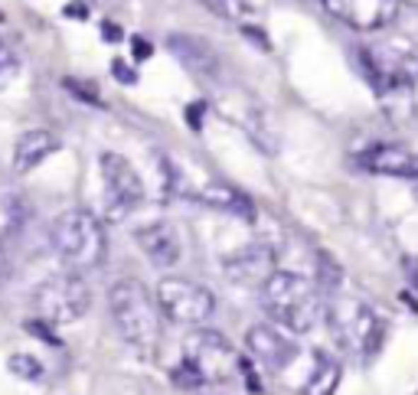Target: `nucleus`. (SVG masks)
I'll return each mask as SVG.
<instances>
[{
    "mask_svg": "<svg viewBox=\"0 0 418 395\" xmlns=\"http://www.w3.org/2000/svg\"><path fill=\"white\" fill-rule=\"evenodd\" d=\"M337 386H340V362H333L327 353H317L314 376L308 379L304 395H333Z\"/></svg>",
    "mask_w": 418,
    "mask_h": 395,
    "instance_id": "a211bd4d",
    "label": "nucleus"
},
{
    "mask_svg": "<svg viewBox=\"0 0 418 395\" xmlns=\"http://www.w3.org/2000/svg\"><path fill=\"white\" fill-rule=\"evenodd\" d=\"M183 360L206 379V382H229L245 370L239 350L216 330H193L183 340Z\"/></svg>",
    "mask_w": 418,
    "mask_h": 395,
    "instance_id": "0eeeda50",
    "label": "nucleus"
},
{
    "mask_svg": "<svg viewBox=\"0 0 418 395\" xmlns=\"http://www.w3.org/2000/svg\"><path fill=\"white\" fill-rule=\"evenodd\" d=\"M33 304L40 320L62 327V324H76V320L86 317L88 307H92V291L76 271H62V275L46 277L43 285L36 287Z\"/></svg>",
    "mask_w": 418,
    "mask_h": 395,
    "instance_id": "423d86ee",
    "label": "nucleus"
},
{
    "mask_svg": "<svg viewBox=\"0 0 418 395\" xmlns=\"http://www.w3.org/2000/svg\"><path fill=\"white\" fill-rule=\"evenodd\" d=\"M203 200L213 206V210H222V212H232L239 219H255V206L248 200L242 190L236 186H226V183H209L203 190Z\"/></svg>",
    "mask_w": 418,
    "mask_h": 395,
    "instance_id": "f3484780",
    "label": "nucleus"
},
{
    "mask_svg": "<svg viewBox=\"0 0 418 395\" xmlns=\"http://www.w3.org/2000/svg\"><path fill=\"white\" fill-rule=\"evenodd\" d=\"M50 242L69 268L79 271L102 265L105 252H108V239H105L102 222L88 210H66L62 216H56V222L50 229Z\"/></svg>",
    "mask_w": 418,
    "mask_h": 395,
    "instance_id": "20e7f679",
    "label": "nucleus"
},
{
    "mask_svg": "<svg viewBox=\"0 0 418 395\" xmlns=\"http://www.w3.org/2000/svg\"><path fill=\"white\" fill-rule=\"evenodd\" d=\"M167 50H170L190 72H197V76H203V79L219 72V56H216V50L206 40H197V36H190V33H170Z\"/></svg>",
    "mask_w": 418,
    "mask_h": 395,
    "instance_id": "2eb2a0df",
    "label": "nucleus"
},
{
    "mask_svg": "<svg viewBox=\"0 0 418 395\" xmlns=\"http://www.w3.org/2000/svg\"><path fill=\"white\" fill-rule=\"evenodd\" d=\"M52 324H46V320H26V330H30V333L33 336H40V340H46V343L50 346H59V336L52 333Z\"/></svg>",
    "mask_w": 418,
    "mask_h": 395,
    "instance_id": "393cba45",
    "label": "nucleus"
},
{
    "mask_svg": "<svg viewBox=\"0 0 418 395\" xmlns=\"http://www.w3.org/2000/svg\"><path fill=\"white\" fill-rule=\"evenodd\" d=\"M108 307L118 333L134 350H154L161 340V307L137 277H121L108 291Z\"/></svg>",
    "mask_w": 418,
    "mask_h": 395,
    "instance_id": "7ed1b4c3",
    "label": "nucleus"
},
{
    "mask_svg": "<svg viewBox=\"0 0 418 395\" xmlns=\"http://www.w3.org/2000/svg\"><path fill=\"white\" fill-rule=\"evenodd\" d=\"M359 56L385 118L395 125H418V52L363 50Z\"/></svg>",
    "mask_w": 418,
    "mask_h": 395,
    "instance_id": "f257e3e1",
    "label": "nucleus"
},
{
    "mask_svg": "<svg viewBox=\"0 0 418 395\" xmlns=\"http://www.w3.org/2000/svg\"><path fill=\"white\" fill-rule=\"evenodd\" d=\"M102 30H105V40H108V42L121 40V26H115V23H105Z\"/></svg>",
    "mask_w": 418,
    "mask_h": 395,
    "instance_id": "c85d7f7f",
    "label": "nucleus"
},
{
    "mask_svg": "<svg viewBox=\"0 0 418 395\" xmlns=\"http://www.w3.org/2000/svg\"><path fill=\"white\" fill-rule=\"evenodd\" d=\"M327 327L333 330L337 343L343 350L356 353L363 362L376 360V353L383 350V340H385V327L383 320L373 314V307L356 297H340V294H330L327 301Z\"/></svg>",
    "mask_w": 418,
    "mask_h": 395,
    "instance_id": "39448f33",
    "label": "nucleus"
},
{
    "mask_svg": "<svg viewBox=\"0 0 418 395\" xmlns=\"http://www.w3.org/2000/svg\"><path fill=\"white\" fill-rule=\"evenodd\" d=\"M56 151H59V137L52 131H46V127H33V131L20 134L17 147H13V170L17 173H30L40 164H46Z\"/></svg>",
    "mask_w": 418,
    "mask_h": 395,
    "instance_id": "dca6fc26",
    "label": "nucleus"
},
{
    "mask_svg": "<svg viewBox=\"0 0 418 395\" xmlns=\"http://www.w3.org/2000/svg\"><path fill=\"white\" fill-rule=\"evenodd\" d=\"M111 72H115V76H118L121 79V82H128V85H134L137 82V76H134V69H128V66H124V62H115V66H111Z\"/></svg>",
    "mask_w": 418,
    "mask_h": 395,
    "instance_id": "bb28decb",
    "label": "nucleus"
},
{
    "mask_svg": "<svg viewBox=\"0 0 418 395\" xmlns=\"http://www.w3.org/2000/svg\"><path fill=\"white\" fill-rule=\"evenodd\" d=\"M265 314L291 333H310L324 317V297L314 281L294 271H274L262 287Z\"/></svg>",
    "mask_w": 418,
    "mask_h": 395,
    "instance_id": "f03ea898",
    "label": "nucleus"
},
{
    "mask_svg": "<svg viewBox=\"0 0 418 395\" xmlns=\"http://www.w3.org/2000/svg\"><path fill=\"white\" fill-rule=\"evenodd\" d=\"M203 7L213 17L226 20V23H239V26H248L258 13L252 0H203Z\"/></svg>",
    "mask_w": 418,
    "mask_h": 395,
    "instance_id": "6ab92c4d",
    "label": "nucleus"
},
{
    "mask_svg": "<svg viewBox=\"0 0 418 395\" xmlns=\"http://www.w3.org/2000/svg\"><path fill=\"white\" fill-rule=\"evenodd\" d=\"M157 307L163 317H170L173 324H187V327H199L203 320L213 317L216 297L209 287L187 281V277H163L157 285Z\"/></svg>",
    "mask_w": 418,
    "mask_h": 395,
    "instance_id": "6e6552de",
    "label": "nucleus"
},
{
    "mask_svg": "<svg viewBox=\"0 0 418 395\" xmlns=\"http://www.w3.org/2000/svg\"><path fill=\"white\" fill-rule=\"evenodd\" d=\"M359 164L369 173H383V177L399 180H418V154L399 144H376L366 154H359Z\"/></svg>",
    "mask_w": 418,
    "mask_h": 395,
    "instance_id": "ddd939ff",
    "label": "nucleus"
},
{
    "mask_svg": "<svg viewBox=\"0 0 418 395\" xmlns=\"http://www.w3.org/2000/svg\"><path fill=\"white\" fill-rule=\"evenodd\" d=\"M62 88L72 92V95H79V98L88 101V105H102L98 92H95V88H86V82H79V79H62Z\"/></svg>",
    "mask_w": 418,
    "mask_h": 395,
    "instance_id": "b1692460",
    "label": "nucleus"
},
{
    "mask_svg": "<svg viewBox=\"0 0 418 395\" xmlns=\"http://www.w3.org/2000/svg\"><path fill=\"white\" fill-rule=\"evenodd\" d=\"M405 275H409L412 287L418 291V258H405Z\"/></svg>",
    "mask_w": 418,
    "mask_h": 395,
    "instance_id": "cd10ccee",
    "label": "nucleus"
},
{
    "mask_svg": "<svg viewBox=\"0 0 418 395\" xmlns=\"http://www.w3.org/2000/svg\"><path fill=\"white\" fill-rule=\"evenodd\" d=\"M340 268H337V265H333V258L330 255H320V287H327V291H337V287H340Z\"/></svg>",
    "mask_w": 418,
    "mask_h": 395,
    "instance_id": "5701e85b",
    "label": "nucleus"
},
{
    "mask_svg": "<svg viewBox=\"0 0 418 395\" xmlns=\"http://www.w3.org/2000/svg\"><path fill=\"white\" fill-rule=\"evenodd\" d=\"M245 346L248 353L255 356L258 362H265L268 370H284L294 356H298V343L291 340V336L278 333L274 327H268V324H255V327H248L245 333Z\"/></svg>",
    "mask_w": 418,
    "mask_h": 395,
    "instance_id": "f8f14e48",
    "label": "nucleus"
},
{
    "mask_svg": "<svg viewBox=\"0 0 418 395\" xmlns=\"http://www.w3.org/2000/svg\"><path fill=\"white\" fill-rule=\"evenodd\" d=\"M102 183H105V210L111 219H124L144 202V180L131 167L128 157L115 151L102 154Z\"/></svg>",
    "mask_w": 418,
    "mask_h": 395,
    "instance_id": "1a4fd4ad",
    "label": "nucleus"
},
{
    "mask_svg": "<svg viewBox=\"0 0 418 395\" xmlns=\"http://www.w3.org/2000/svg\"><path fill=\"white\" fill-rule=\"evenodd\" d=\"M7 370L13 372L17 379L33 382V379L43 376V362L36 360V356H30V353H13V356H10V362H7Z\"/></svg>",
    "mask_w": 418,
    "mask_h": 395,
    "instance_id": "aec40b11",
    "label": "nucleus"
},
{
    "mask_svg": "<svg viewBox=\"0 0 418 395\" xmlns=\"http://www.w3.org/2000/svg\"><path fill=\"white\" fill-rule=\"evenodd\" d=\"M222 271H226V277H229L232 285H239V287H265V281L278 268H274L272 248L262 242H252V245L236 248L232 255H226Z\"/></svg>",
    "mask_w": 418,
    "mask_h": 395,
    "instance_id": "9b49d317",
    "label": "nucleus"
},
{
    "mask_svg": "<svg viewBox=\"0 0 418 395\" xmlns=\"http://www.w3.org/2000/svg\"><path fill=\"white\" fill-rule=\"evenodd\" d=\"M337 23L353 33H383L399 20V0H320Z\"/></svg>",
    "mask_w": 418,
    "mask_h": 395,
    "instance_id": "9d476101",
    "label": "nucleus"
},
{
    "mask_svg": "<svg viewBox=\"0 0 418 395\" xmlns=\"http://www.w3.org/2000/svg\"><path fill=\"white\" fill-rule=\"evenodd\" d=\"M134 239H137V245H141V252H144L147 258H151V265H157V268H173L180 261V252H183L180 232L170 222H151V226L137 229Z\"/></svg>",
    "mask_w": 418,
    "mask_h": 395,
    "instance_id": "4468645a",
    "label": "nucleus"
},
{
    "mask_svg": "<svg viewBox=\"0 0 418 395\" xmlns=\"http://www.w3.org/2000/svg\"><path fill=\"white\" fill-rule=\"evenodd\" d=\"M131 50H134V62H144V59H151L154 46L147 40H141V36H134V40H131Z\"/></svg>",
    "mask_w": 418,
    "mask_h": 395,
    "instance_id": "a878e982",
    "label": "nucleus"
},
{
    "mask_svg": "<svg viewBox=\"0 0 418 395\" xmlns=\"http://www.w3.org/2000/svg\"><path fill=\"white\" fill-rule=\"evenodd\" d=\"M17 69H20V56L10 50L7 42L0 40V88H4V85H7L13 76H17Z\"/></svg>",
    "mask_w": 418,
    "mask_h": 395,
    "instance_id": "412c9836",
    "label": "nucleus"
},
{
    "mask_svg": "<svg viewBox=\"0 0 418 395\" xmlns=\"http://www.w3.org/2000/svg\"><path fill=\"white\" fill-rule=\"evenodd\" d=\"M0 265H4V252H0Z\"/></svg>",
    "mask_w": 418,
    "mask_h": 395,
    "instance_id": "c756f323",
    "label": "nucleus"
},
{
    "mask_svg": "<svg viewBox=\"0 0 418 395\" xmlns=\"http://www.w3.org/2000/svg\"><path fill=\"white\" fill-rule=\"evenodd\" d=\"M170 379H173V382H177L180 389H199V386H203V382H206V379L199 376V372L193 370V366H190L187 360L180 362L177 370H170Z\"/></svg>",
    "mask_w": 418,
    "mask_h": 395,
    "instance_id": "4be33fe9",
    "label": "nucleus"
}]
</instances>
